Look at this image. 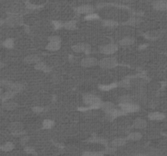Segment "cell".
<instances>
[{
  "label": "cell",
  "mask_w": 167,
  "mask_h": 156,
  "mask_svg": "<svg viewBox=\"0 0 167 156\" xmlns=\"http://www.w3.org/2000/svg\"><path fill=\"white\" fill-rule=\"evenodd\" d=\"M3 47L7 48V49H12L14 46V41H13V39L12 38H8L6 40L3 41Z\"/></svg>",
  "instance_id": "cell-25"
},
{
  "label": "cell",
  "mask_w": 167,
  "mask_h": 156,
  "mask_svg": "<svg viewBox=\"0 0 167 156\" xmlns=\"http://www.w3.org/2000/svg\"><path fill=\"white\" fill-rule=\"evenodd\" d=\"M119 85L122 87H125V88L129 87L130 85V80L129 79H124L119 83Z\"/></svg>",
  "instance_id": "cell-31"
},
{
  "label": "cell",
  "mask_w": 167,
  "mask_h": 156,
  "mask_svg": "<svg viewBox=\"0 0 167 156\" xmlns=\"http://www.w3.org/2000/svg\"><path fill=\"white\" fill-rule=\"evenodd\" d=\"M125 144H126V139L122 138H116V139L114 140L113 142H112V145L115 146V147H119V146H124Z\"/></svg>",
  "instance_id": "cell-21"
},
{
  "label": "cell",
  "mask_w": 167,
  "mask_h": 156,
  "mask_svg": "<svg viewBox=\"0 0 167 156\" xmlns=\"http://www.w3.org/2000/svg\"><path fill=\"white\" fill-rule=\"evenodd\" d=\"M35 68L38 70H40V71H43V72H48L49 71V68L48 67V65L42 61L38 62V64H35Z\"/></svg>",
  "instance_id": "cell-23"
},
{
  "label": "cell",
  "mask_w": 167,
  "mask_h": 156,
  "mask_svg": "<svg viewBox=\"0 0 167 156\" xmlns=\"http://www.w3.org/2000/svg\"><path fill=\"white\" fill-rule=\"evenodd\" d=\"M165 118V115L164 113L160 112V111H153L149 114V119L151 120H156V121H159V120H162Z\"/></svg>",
  "instance_id": "cell-11"
},
{
  "label": "cell",
  "mask_w": 167,
  "mask_h": 156,
  "mask_svg": "<svg viewBox=\"0 0 167 156\" xmlns=\"http://www.w3.org/2000/svg\"><path fill=\"white\" fill-rule=\"evenodd\" d=\"M165 136H166V137H167V134H165Z\"/></svg>",
  "instance_id": "cell-36"
},
{
  "label": "cell",
  "mask_w": 167,
  "mask_h": 156,
  "mask_svg": "<svg viewBox=\"0 0 167 156\" xmlns=\"http://www.w3.org/2000/svg\"><path fill=\"white\" fill-rule=\"evenodd\" d=\"M134 43V39L133 37H126L124 38L121 39L119 41L120 46H131Z\"/></svg>",
  "instance_id": "cell-16"
},
{
  "label": "cell",
  "mask_w": 167,
  "mask_h": 156,
  "mask_svg": "<svg viewBox=\"0 0 167 156\" xmlns=\"http://www.w3.org/2000/svg\"><path fill=\"white\" fill-rule=\"evenodd\" d=\"M137 23H138V20H137L136 18H131L126 22V24H128V25H136Z\"/></svg>",
  "instance_id": "cell-33"
},
{
  "label": "cell",
  "mask_w": 167,
  "mask_h": 156,
  "mask_svg": "<svg viewBox=\"0 0 167 156\" xmlns=\"http://www.w3.org/2000/svg\"><path fill=\"white\" fill-rule=\"evenodd\" d=\"M133 126L135 129H142L144 128L147 126V122L144 119L142 118H137L136 119H134V123H133Z\"/></svg>",
  "instance_id": "cell-14"
},
{
  "label": "cell",
  "mask_w": 167,
  "mask_h": 156,
  "mask_svg": "<svg viewBox=\"0 0 167 156\" xmlns=\"http://www.w3.org/2000/svg\"><path fill=\"white\" fill-rule=\"evenodd\" d=\"M54 125V122L52 121V119H45L43 122V129H52Z\"/></svg>",
  "instance_id": "cell-27"
},
{
  "label": "cell",
  "mask_w": 167,
  "mask_h": 156,
  "mask_svg": "<svg viewBox=\"0 0 167 156\" xmlns=\"http://www.w3.org/2000/svg\"><path fill=\"white\" fill-rule=\"evenodd\" d=\"M14 149V144L12 142H6L1 146V150L3 151H11Z\"/></svg>",
  "instance_id": "cell-26"
},
{
  "label": "cell",
  "mask_w": 167,
  "mask_h": 156,
  "mask_svg": "<svg viewBox=\"0 0 167 156\" xmlns=\"http://www.w3.org/2000/svg\"><path fill=\"white\" fill-rule=\"evenodd\" d=\"M23 89H24V86H23L22 85H21V84H14V83H12L10 86H9L8 90H9L14 91V92L17 93V92H20V91L22 90Z\"/></svg>",
  "instance_id": "cell-22"
},
{
  "label": "cell",
  "mask_w": 167,
  "mask_h": 156,
  "mask_svg": "<svg viewBox=\"0 0 167 156\" xmlns=\"http://www.w3.org/2000/svg\"><path fill=\"white\" fill-rule=\"evenodd\" d=\"M116 107L114 106V103H109V102H106V103H102L101 105V109L103 110L104 112L107 114V113L110 112L111 111H113L114 109H115Z\"/></svg>",
  "instance_id": "cell-17"
},
{
  "label": "cell",
  "mask_w": 167,
  "mask_h": 156,
  "mask_svg": "<svg viewBox=\"0 0 167 156\" xmlns=\"http://www.w3.org/2000/svg\"><path fill=\"white\" fill-rule=\"evenodd\" d=\"M83 99L85 104L89 106L90 110H96L98 108H101V100L96 95L93 94H86Z\"/></svg>",
  "instance_id": "cell-1"
},
{
  "label": "cell",
  "mask_w": 167,
  "mask_h": 156,
  "mask_svg": "<svg viewBox=\"0 0 167 156\" xmlns=\"http://www.w3.org/2000/svg\"><path fill=\"white\" fill-rule=\"evenodd\" d=\"M120 107L124 112L126 113H133L136 112L139 110V106L137 103H121Z\"/></svg>",
  "instance_id": "cell-4"
},
{
  "label": "cell",
  "mask_w": 167,
  "mask_h": 156,
  "mask_svg": "<svg viewBox=\"0 0 167 156\" xmlns=\"http://www.w3.org/2000/svg\"><path fill=\"white\" fill-rule=\"evenodd\" d=\"M76 11L78 14H83L85 15V16H87V15L94 13L95 8H94L92 6H91V5H83V6L78 7L76 9Z\"/></svg>",
  "instance_id": "cell-8"
},
{
  "label": "cell",
  "mask_w": 167,
  "mask_h": 156,
  "mask_svg": "<svg viewBox=\"0 0 167 156\" xmlns=\"http://www.w3.org/2000/svg\"><path fill=\"white\" fill-rule=\"evenodd\" d=\"M6 22L11 26L19 25H21V22H22V18L17 16V15H13V16H11V17H9L7 19Z\"/></svg>",
  "instance_id": "cell-9"
},
{
  "label": "cell",
  "mask_w": 167,
  "mask_h": 156,
  "mask_svg": "<svg viewBox=\"0 0 167 156\" xmlns=\"http://www.w3.org/2000/svg\"><path fill=\"white\" fill-rule=\"evenodd\" d=\"M103 25L107 28H115L118 25V23L114 20H104L103 21Z\"/></svg>",
  "instance_id": "cell-20"
},
{
  "label": "cell",
  "mask_w": 167,
  "mask_h": 156,
  "mask_svg": "<svg viewBox=\"0 0 167 156\" xmlns=\"http://www.w3.org/2000/svg\"><path fill=\"white\" fill-rule=\"evenodd\" d=\"M10 129L13 131V134H21V132L23 129V125L21 123L18 122H15V123L11 124H10Z\"/></svg>",
  "instance_id": "cell-15"
},
{
  "label": "cell",
  "mask_w": 167,
  "mask_h": 156,
  "mask_svg": "<svg viewBox=\"0 0 167 156\" xmlns=\"http://www.w3.org/2000/svg\"><path fill=\"white\" fill-rule=\"evenodd\" d=\"M25 62L29 64H36L40 62V58L37 55H29L25 57Z\"/></svg>",
  "instance_id": "cell-12"
},
{
  "label": "cell",
  "mask_w": 167,
  "mask_h": 156,
  "mask_svg": "<svg viewBox=\"0 0 167 156\" xmlns=\"http://www.w3.org/2000/svg\"><path fill=\"white\" fill-rule=\"evenodd\" d=\"M99 16L95 13H91V14L87 15V16H85L84 19L86 21H94V20H97V19H99Z\"/></svg>",
  "instance_id": "cell-28"
},
{
  "label": "cell",
  "mask_w": 167,
  "mask_h": 156,
  "mask_svg": "<svg viewBox=\"0 0 167 156\" xmlns=\"http://www.w3.org/2000/svg\"><path fill=\"white\" fill-rule=\"evenodd\" d=\"M99 65L103 68L109 69V68H115L116 66L118 65V61H117L115 58H104L100 61H99Z\"/></svg>",
  "instance_id": "cell-2"
},
{
  "label": "cell",
  "mask_w": 167,
  "mask_h": 156,
  "mask_svg": "<svg viewBox=\"0 0 167 156\" xmlns=\"http://www.w3.org/2000/svg\"><path fill=\"white\" fill-rule=\"evenodd\" d=\"M72 50L77 53H89L91 51V46L85 43H78L76 45L73 46Z\"/></svg>",
  "instance_id": "cell-7"
},
{
  "label": "cell",
  "mask_w": 167,
  "mask_h": 156,
  "mask_svg": "<svg viewBox=\"0 0 167 156\" xmlns=\"http://www.w3.org/2000/svg\"><path fill=\"white\" fill-rule=\"evenodd\" d=\"M116 86H118V85L116 84H111V85H102L100 86V89L104 91H109V90L115 88Z\"/></svg>",
  "instance_id": "cell-30"
},
{
  "label": "cell",
  "mask_w": 167,
  "mask_h": 156,
  "mask_svg": "<svg viewBox=\"0 0 167 156\" xmlns=\"http://www.w3.org/2000/svg\"><path fill=\"white\" fill-rule=\"evenodd\" d=\"M64 28L68 30H73L76 28V21H68L64 24Z\"/></svg>",
  "instance_id": "cell-24"
},
{
  "label": "cell",
  "mask_w": 167,
  "mask_h": 156,
  "mask_svg": "<svg viewBox=\"0 0 167 156\" xmlns=\"http://www.w3.org/2000/svg\"><path fill=\"white\" fill-rule=\"evenodd\" d=\"M153 8L157 11L167 10V2L165 0H156L153 3Z\"/></svg>",
  "instance_id": "cell-10"
},
{
  "label": "cell",
  "mask_w": 167,
  "mask_h": 156,
  "mask_svg": "<svg viewBox=\"0 0 167 156\" xmlns=\"http://www.w3.org/2000/svg\"><path fill=\"white\" fill-rule=\"evenodd\" d=\"M141 138H142V134L140 133H139V132H132V133H130L127 136L126 139L130 140V141H138Z\"/></svg>",
  "instance_id": "cell-19"
},
{
  "label": "cell",
  "mask_w": 167,
  "mask_h": 156,
  "mask_svg": "<svg viewBox=\"0 0 167 156\" xmlns=\"http://www.w3.org/2000/svg\"><path fill=\"white\" fill-rule=\"evenodd\" d=\"M3 109H4L6 111H13L17 107V104L14 102H11V101H6L3 102L2 105Z\"/></svg>",
  "instance_id": "cell-13"
},
{
  "label": "cell",
  "mask_w": 167,
  "mask_h": 156,
  "mask_svg": "<svg viewBox=\"0 0 167 156\" xmlns=\"http://www.w3.org/2000/svg\"><path fill=\"white\" fill-rule=\"evenodd\" d=\"M98 64H99V61L94 57L84 58L81 61V65L85 68H91V67L97 65Z\"/></svg>",
  "instance_id": "cell-6"
},
{
  "label": "cell",
  "mask_w": 167,
  "mask_h": 156,
  "mask_svg": "<svg viewBox=\"0 0 167 156\" xmlns=\"http://www.w3.org/2000/svg\"><path fill=\"white\" fill-rule=\"evenodd\" d=\"M134 156H147L146 154H136V155H134Z\"/></svg>",
  "instance_id": "cell-35"
},
{
  "label": "cell",
  "mask_w": 167,
  "mask_h": 156,
  "mask_svg": "<svg viewBox=\"0 0 167 156\" xmlns=\"http://www.w3.org/2000/svg\"><path fill=\"white\" fill-rule=\"evenodd\" d=\"M60 48V38L57 36H53L49 38V43L47 45L46 49L51 51H56Z\"/></svg>",
  "instance_id": "cell-3"
},
{
  "label": "cell",
  "mask_w": 167,
  "mask_h": 156,
  "mask_svg": "<svg viewBox=\"0 0 167 156\" xmlns=\"http://www.w3.org/2000/svg\"><path fill=\"white\" fill-rule=\"evenodd\" d=\"M16 94H17V93L14 92V91H12V90L6 91V92L3 93V94L2 95V96H1L2 102L3 103V102H6V101L9 100V99H11L12 98H13V97L16 95Z\"/></svg>",
  "instance_id": "cell-18"
},
{
  "label": "cell",
  "mask_w": 167,
  "mask_h": 156,
  "mask_svg": "<svg viewBox=\"0 0 167 156\" xmlns=\"http://www.w3.org/2000/svg\"><path fill=\"white\" fill-rule=\"evenodd\" d=\"M43 107H39V106H38V107H34L33 108V111L36 113H40L42 111H43Z\"/></svg>",
  "instance_id": "cell-34"
},
{
  "label": "cell",
  "mask_w": 167,
  "mask_h": 156,
  "mask_svg": "<svg viewBox=\"0 0 167 156\" xmlns=\"http://www.w3.org/2000/svg\"><path fill=\"white\" fill-rule=\"evenodd\" d=\"M52 23H53V25H54V28H55L56 29H60V28H61V27L63 26V25H62V23L60 22V21H53Z\"/></svg>",
  "instance_id": "cell-32"
},
{
  "label": "cell",
  "mask_w": 167,
  "mask_h": 156,
  "mask_svg": "<svg viewBox=\"0 0 167 156\" xmlns=\"http://www.w3.org/2000/svg\"><path fill=\"white\" fill-rule=\"evenodd\" d=\"M118 50V46L117 44L109 43L107 44V45L102 46L101 47H100V52L104 54V55L109 56V55H113V54L115 53Z\"/></svg>",
  "instance_id": "cell-5"
},
{
  "label": "cell",
  "mask_w": 167,
  "mask_h": 156,
  "mask_svg": "<svg viewBox=\"0 0 167 156\" xmlns=\"http://www.w3.org/2000/svg\"><path fill=\"white\" fill-rule=\"evenodd\" d=\"M83 156H102V153L98 151H86L83 153Z\"/></svg>",
  "instance_id": "cell-29"
}]
</instances>
